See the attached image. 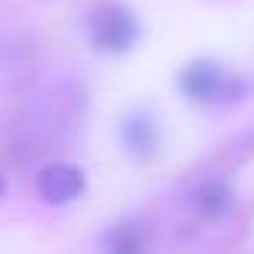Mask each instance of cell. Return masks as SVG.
<instances>
[{"mask_svg": "<svg viewBox=\"0 0 254 254\" xmlns=\"http://www.w3.org/2000/svg\"><path fill=\"white\" fill-rule=\"evenodd\" d=\"M84 123V90L71 81L52 84L26 103L16 119V148L23 155H49L74 138Z\"/></svg>", "mask_w": 254, "mask_h": 254, "instance_id": "cell-1", "label": "cell"}, {"mask_svg": "<svg viewBox=\"0 0 254 254\" xmlns=\"http://www.w3.org/2000/svg\"><path fill=\"white\" fill-rule=\"evenodd\" d=\"M180 90L187 100L203 106H222V103H235L248 93V84L235 74V71L222 68L219 62L199 58V62L187 64L180 71Z\"/></svg>", "mask_w": 254, "mask_h": 254, "instance_id": "cell-2", "label": "cell"}, {"mask_svg": "<svg viewBox=\"0 0 254 254\" xmlns=\"http://www.w3.org/2000/svg\"><path fill=\"white\" fill-rule=\"evenodd\" d=\"M87 39L97 52L123 55L138 42V19L123 3H100L87 16Z\"/></svg>", "mask_w": 254, "mask_h": 254, "instance_id": "cell-3", "label": "cell"}, {"mask_svg": "<svg viewBox=\"0 0 254 254\" xmlns=\"http://www.w3.org/2000/svg\"><path fill=\"white\" fill-rule=\"evenodd\" d=\"M36 187H39V196H42L45 203L68 206L84 193V174H81V168H74V164H68V161H55V164L39 171Z\"/></svg>", "mask_w": 254, "mask_h": 254, "instance_id": "cell-4", "label": "cell"}, {"mask_svg": "<svg viewBox=\"0 0 254 254\" xmlns=\"http://www.w3.org/2000/svg\"><path fill=\"white\" fill-rule=\"evenodd\" d=\"M158 142L161 135H158V123L151 119V113L135 110L123 119V145L132 158H142V161L151 158L158 151Z\"/></svg>", "mask_w": 254, "mask_h": 254, "instance_id": "cell-5", "label": "cell"}, {"mask_svg": "<svg viewBox=\"0 0 254 254\" xmlns=\"http://www.w3.org/2000/svg\"><path fill=\"white\" fill-rule=\"evenodd\" d=\"M190 206L206 219H222V216H229L232 206H235V193H232V187L225 184L222 177H209V180L193 187Z\"/></svg>", "mask_w": 254, "mask_h": 254, "instance_id": "cell-6", "label": "cell"}, {"mask_svg": "<svg viewBox=\"0 0 254 254\" xmlns=\"http://www.w3.org/2000/svg\"><path fill=\"white\" fill-rule=\"evenodd\" d=\"M103 245L116 254H135L145 248V225L142 222H119L110 229V235L103 238Z\"/></svg>", "mask_w": 254, "mask_h": 254, "instance_id": "cell-7", "label": "cell"}, {"mask_svg": "<svg viewBox=\"0 0 254 254\" xmlns=\"http://www.w3.org/2000/svg\"><path fill=\"white\" fill-rule=\"evenodd\" d=\"M3 190H6V187H3V177H0V196H3Z\"/></svg>", "mask_w": 254, "mask_h": 254, "instance_id": "cell-8", "label": "cell"}]
</instances>
